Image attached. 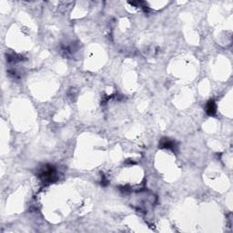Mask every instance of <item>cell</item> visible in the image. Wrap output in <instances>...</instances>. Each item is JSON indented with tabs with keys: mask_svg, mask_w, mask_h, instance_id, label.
I'll use <instances>...</instances> for the list:
<instances>
[{
	"mask_svg": "<svg viewBox=\"0 0 233 233\" xmlns=\"http://www.w3.org/2000/svg\"><path fill=\"white\" fill-rule=\"evenodd\" d=\"M206 111H207V114L210 116H212L216 113V105L213 100L209 101V103L207 104V107H206Z\"/></svg>",
	"mask_w": 233,
	"mask_h": 233,
	"instance_id": "6da1fadb",
	"label": "cell"
},
{
	"mask_svg": "<svg viewBox=\"0 0 233 233\" xmlns=\"http://www.w3.org/2000/svg\"><path fill=\"white\" fill-rule=\"evenodd\" d=\"M160 146L161 148H166V149H174V146H175V142L174 141H171L168 139H165L161 141L160 143Z\"/></svg>",
	"mask_w": 233,
	"mask_h": 233,
	"instance_id": "7a4b0ae2",
	"label": "cell"
}]
</instances>
